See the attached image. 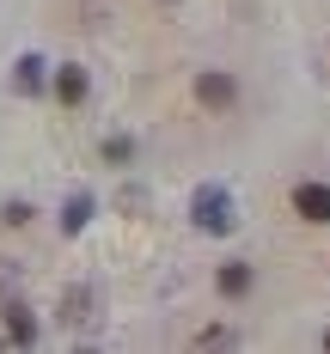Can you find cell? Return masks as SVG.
<instances>
[{
    "mask_svg": "<svg viewBox=\"0 0 330 354\" xmlns=\"http://www.w3.org/2000/svg\"><path fill=\"white\" fill-rule=\"evenodd\" d=\"M293 208L324 226V220H330V183H300V189H293Z\"/></svg>",
    "mask_w": 330,
    "mask_h": 354,
    "instance_id": "1",
    "label": "cell"
},
{
    "mask_svg": "<svg viewBox=\"0 0 330 354\" xmlns=\"http://www.w3.org/2000/svg\"><path fill=\"white\" fill-rule=\"evenodd\" d=\"M196 98H202L208 110H226L232 98H239V86H232L226 73H202V80H196Z\"/></svg>",
    "mask_w": 330,
    "mask_h": 354,
    "instance_id": "2",
    "label": "cell"
},
{
    "mask_svg": "<svg viewBox=\"0 0 330 354\" xmlns=\"http://www.w3.org/2000/svg\"><path fill=\"white\" fill-rule=\"evenodd\" d=\"M86 98V73L80 68H62V104H80Z\"/></svg>",
    "mask_w": 330,
    "mask_h": 354,
    "instance_id": "3",
    "label": "cell"
},
{
    "mask_svg": "<svg viewBox=\"0 0 330 354\" xmlns=\"http://www.w3.org/2000/svg\"><path fill=\"white\" fill-rule=\"evenodd\" d=\"M245 287H251V269H245V263L220 269V293H245Z\"/></svg>",
    "mask_w": 330,
    "mask_h": 354,
    "instance_id": "4",
    "label": "cell"
},
{
    "mask_svg": "<svg viewBox=\"0 0 330 354\" xmlns=\"http://www.w3.org/2000/svg\"><path fill=\"white\" fill-rule=\"evenodd\" d=\"M324 348H330V336H324Z\"/></svg>",
    "mask_w": 330,
    "mask_h": 354,
    "instance_id": "5",
    "label": "cell"
}]
</instances>
